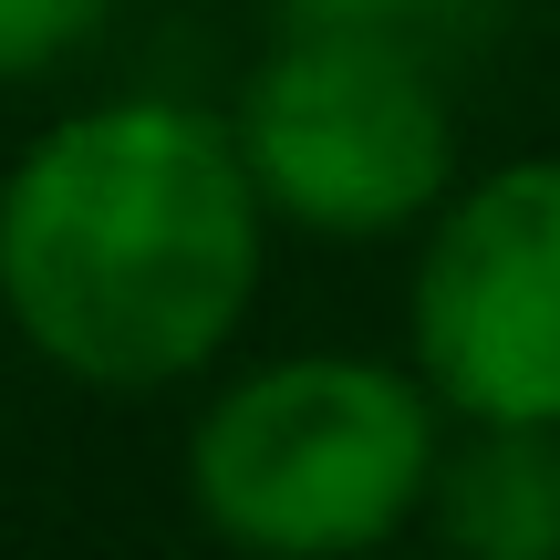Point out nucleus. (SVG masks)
Wrapping results in <instances>:
<instances>
[{"label": "nucleus", "mask_w": 560, "mask_h": 560, "mask_svg": "<svg viewBox=\"0 0 560 560\" xmlns=\"http://www.w3.org/2000/svg\"><path fill=\"white\" fill-rule=\"evenodd\" d=\"M405 342L446 416L560 425V156L457 177L416 229Z\"/></svg>", "instance_id": "20e7f679"}, {"label": "nucleus", "mask_w": 560, "mask_h": 560, "mask_svg": "<svg viewBox=\"0 0 560 560\" xmlns=\"http://www.w3.org/2000/svg\"><path fill=\"white\" fill-rule=\"evenodd\" d=\"M270 249V208L229 115L115 94L62 115L0 177V312L52 374L156 395L229 353Z\"/></svg>", "instance_id": "f257e3e1"}, {"label": "nucleus", "mask_w": 560, "mask_h": 560, "mask_svg": "<svg viewBox=\"0 0 560 560\" xmlns=\"http://www.w3.org/2000/svg\"><path fill=\"white\" fill-rule=\"evenodd\" d=\"M446 405L416 363L374 353H280L198 405L187 509L260 560H353L416 529Z\"/></svg>", "instance_id": "f03ea898"}, {"label": "nucleus", "mask_w": 560, "mask_h": 560, "mask_svg": "<svg viewBox=\"0 0 560 560\" xmlns=\"http://www.w3.org/2000/svg\"><path fill=\"white\" fill-rule=\"evenodd\" d=\"M104 21H115V0H0V94L73 62Z\"/></svg>", "instance_id": "423d86ee"}, {"label": "nucleus", "mask_w": 560, "mask_h": 560, "mask_svg": "<svg viewBox=\"0 0 560 560\" xmlns=\"http://www.w3.org/2000/svg\"><path fill=\"white\" fill-rule=\"evenodd\" d=\"M240 166L260 187L270 229L301 240H405L457 187V104L436 83V52L405 32H291L240 83Z\"/></svg>", "instance_id": "7ed1b4c3"}, {"label": "nucleus", "mask_w": 560, "mask_h": 560, "mask_svg": "<svg viewBox=\"0 0 560 560\" xmlns=\"http://www.w3.org/2000/svg\"><path fill=\"white\" fill-rule=\"evenodd\" d=\"M291 32H405V42H436L457 21V0H270Z\"/></svg>", "instance_id": "0eeeda50"}, {"label": "nucleus", "mask_w": 560, "mask_h": 560, "mask_svg": "<svg viewBox=\"0 0 560 560\" xmlns=\"http://www.w3.org/2000/svg\"><path fill=\"white\" fill-rule=\"evenodd\" d=\"M416 529L467 560H560V425L446 416Z\"/></svg>", "instance_id": "39448f33"}]
</instances>
